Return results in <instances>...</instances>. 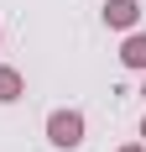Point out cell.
Instances as JSON below:
<instances>
[{
	"instance_id": "obj_2",
	"label": "cell",
	"mask_w": 146,
	"mask_h": 152,
	"mask_svg": "<svg viewBox=\"0 0 146 152\" xmlns=\"http://www.w3.org/2000/svg\"><path fill=\"white\" fill-rule=\"evenodd\" d=\"M104 21L115 31H131L136 21H141V5H136V0H110V5H104Z\"/></svg>"
},
{
	"instance_id": "obj_5",
	"label": "cell",
	"mask_w": 146,
	"mask_h": 152,
	"mask_svg": "<svg viewBox=\"0 0 146 152\" xmlns=\"http://www.w3.org/2000/svg\"><path fill=\"white\" fill-rule=\"evenodd\" d=\"M120 152H146V147H141V142H131V147H120Z\"/></svg>"
},
{
	"instance_id": "obj_1",
	"label": "cell",
	"mask_w": 146,
	"mask_h": 152,
	"mask_svg": "<svg viewBox=\"0 0 146 152\" xmlns=\"http://www.w3.org/2000/svg\"><path fill=\"white\" fill-rule=\"evenodd\" d=\"M47 142L52 147H78L84 142V115L78 110H52L47 115Z\"/></svg>"
},
{
	"instance_id": "obj_3",
	"label": "cell",
	"mask_w": 146,
	"mask_h": 152,
	"mask_svg": "<svg viewBox=\"0 0 146 152\" xmlns=\"http://www.w3.org/2000/svg\"><path fill=\"white\" fill-rule=\"evenodd\" d=\"M120 63H125V68H146V31H131V37H125Z\"/></svg>"
},
{
	"instance_id": "obj_6",
	"label": "cell",
	"mask_w": 146,
	"mask_h": 152,
	"mask_svg": "<svg viewBox=\"0 0 146 152\" xmlns=\"http://www.w3.org/2000/svg\"><path fill=\"white\" fill-rule=\"evenodd\" d=\"M141 137H146V126H141Z\"/></svg>"
},
{
	"instance_id": "obj_7",
	"label": "cell",
	"mask_w": 146,
	"mask_h": 152,
	"mask_svg": "<svg viewBox=\"0 0 146 152\" xmlns=\"http://www.w3.org/2000/svg\"><path fill=\"white\" fill-rule=\"evenodd\" d=\"M141 94H146V89H141Z\"/></svg>"
},
{
	"instance_id": "obj_4",
	"label": "cell",
	"mask_w": 146,
	"mask_h": 152,
	"mask_svg": "<svg viewBox=\"0 0 146 152\" xmlns=\"http://www.w3.org/2000/svg\"><path fill=\"white\" fill-rule=\"evenodd\" d=\"M21 89H26V84H21V74H16V68H0V105L21 100Z\"/></svg>"
}]
</instances>
